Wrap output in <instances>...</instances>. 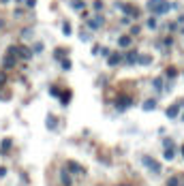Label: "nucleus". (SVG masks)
Returning a JSON list of instances; mask_svg holds the SVG:
<instances>
[{
  "label": "nucleus",
  "instance_id": "nucleus-17",
  "mask_svg": "<svg viewBox=\"0 0 184 186\" xmlns=\"http://www.w3.org/2000/svg\"><path fill=\"white\" fill-rule=\"evenodd\" d=\"M167 186H180V178H178V175H171V178L167 180Z\"/></svg>",
  "mask_w": 184,
  "mask_h": 186
},
{
  "label": "nucleus",
  "instance_id": "nucleus-4",
  "mask_svg": "<svg viewBox=\"0 0 184 186\" xmlns=\"http://www.w3.org/2000/svg\"><path fill=\"white\" fill-rule=\"evenodd\" d=\"M133 105V99L131 96H120V99H116V109L118 111H124V109H128Z\"/></svg>",
  "mask_w": 184,
  "mask_h": 186
},
{
  "label": "nucleus",
  "instance_id": "nucleus-32",
  "mask_svg": "<svg viewBox=\"0 0 184 186\" xmlns=\"http://www.w3.org/2000/svg\"><path fill=\"white\" fill-rule=\"evenodd\" d=\"M180 184H182V186H184V178H182V180H180Z\"/></svg>",
  "mask_w": 184,
  "mask_h": 186
},
{
  "label": "nucleus",
  "instance_id": "nucleus-26",
  "mask_svg": "<svg viewBox=\"0 0 184 186\" xmlns=\"http://www.w3.org/2000/svg\"><path fill=\"white\" fill-rule=\"evenodd\" d=\"M19 2H24L26 7H34V5H36V0H19Z\"/></svg>",
  "mask_w": 184,
  "mask_h": 186
},
{
  "label": "nucleus",
  "instance_id": "nucleus-7",
  "mask_svg": "<svg viewBox=\"0 0 184 186\" xmlns=\"http://www.w3.org/2000/svg\"><path fill=\"white\" fill-rule=\"evenodd\" d=\"M180 107H182V103H176V105H171V107H167V118H176V115L180 113Z\"/></svg>",
  "mask_w": 184,
  "mask_h": 186
},
{
  "label": "nucleus",
  "instance_id": "nucleus-15",
  "mask_svg": "<svg viewBox=\"0 0 184 186\" xmlns=\"http://www.w3.org/2000/svg\"><path fill=\"white\" fill-rule=\"evenodd\" d=\"M137 62H139V64H150L152 56H137Z\"/></svg>",
  "mask_w": 184,
  "mask_h": 186
},
{
  "label": "nucleus",
  "instance_id": "nucleus-20",
  "mask_svg": "<svg viewBox=\"0 0 184 186\" xmlns=\"http://www.w3.org/2000/svg\"><path fill=\"white\" fill-rule=\"evenodd\" d=\"M178 75V71H176V68H165V77H169V79H173Z\"/></svg>",
  "mask_w": 184,
  "mask_h": 186
},
{
  "label": "nucleus",
  "instance_id": "nucleus-29",
  "mask_svg": "<svg viewBox=\"0 0 184 186\" xmlns=\"http://www.w3.org/2000/svg\"><path fill=\"white\" fill-rule=\"evenodd\" d=\"M62 68L68 71V68H71V60H62Z\"/></svg>",
  "mask_w": 184,
  "mask_h": 186
},
{
  "label": "nucleus",
  "instance_id": "nucleus-16",
  "mask_svg": "<svg viewBox=\"0 0 184 186\" xmlns=\"http://www.w3.org/2000/svg\"><path fill=\"white\" fill-rule=\"evenodd\" d=\"M126 62H128V64H135V62H137V54H135V52H128V54H126Z\"/></svg>",
  "mask_w": 184,
  "mask_h": 186
},
{
  "label": "nucleus",
  "instance_id": "nucleus-28",
  "mask_svg": "<svg viewBox=\"0 0 184 186\" xmlns=\"http://www.w3.org/2000/svg\"><path fill=\"white\" fill-rule=\"evenodd\" d=\"M68 99H71V92H64V94H62V103L66 105V103H68Z\"/></svg>",
  "mask_w": 184,
  "mask_h": 186
},
{
  "label": "nucleus",
  "instance_id": "nucleus-23",
  "mask_svg": "<svg viewBox=\"0 0 184 186\" xmlns=\"http://www.w3.org/2000/svg\"><path fill=\"white\" fill-rule=\"evenodd\" d=\"M73 9L81 11V9H84V2H81V0H73Z\"/></svg>",
  "mask_w": 184,
  "mask_h": 186
},
{
  "label": "nucleus",
  "instance_id": "nucleus-30",
  "mask_svg": "<svg viewBox=\"0 0 184 186\" xmlns=\"http://www.w3.org/2000/svg\"><path fill=\"white\" fill-rule=\"evenodd\" d=\"M99 52H101V54H103V56H109V49H107V47H101V49H99Z\"/></svg>",
  "mask_w": 184,
  "mask_h": 186
},
{
  "label": "nucleus",
  "instance_id": "nucleus-5",
  "mask_svg": "<svg viewBox=\"0 0 184 186\" xmlns=\"http://www.w3.org/2000/svg\"><path fill=\"white\" fill-rule=\"evenodd\" d=\"M86 24H88V28H92V30H99V28L103 26V19H101V17H90Z\"/></svg>",
  "mask_w": 184,
  "mask_h": 186
},
{
  "label": "nucleus",
  "instance_id": "nucleus-3",
  "mask_svg": "<svg viewBox=\"0 0 184 186\" xmlns=\"http://www.w3.org/2000/svg\"><path fill=\"white\" fill-rule=\"evenodd\" d=\"M141 162H144V167H148L152 173H156V175L160 173V165H158V162H156L152 156H141Z\"/></svg>",
  "mask_w": 184,
  "mask_h": 186
},
{
  "label": "nucleus",
  "instance_id": "nucleus-19",
  "mask_svg": "<svg viewBox=\"0 0 184 186\" xmlns=\"http://www.w3.org/2000/svg\"><path fill=\"white\" fill-rule=\"evenodd\" d=\"M156 24H158V21H156V17L152 15V17H148V21H146V26L148 28H156Z\"/></svg>",
  "mask_w": 184,
  "mask_h": 186
},
{
  "label": "nucleus",
  "instance_id": "nucleus-22",
  "mask_svg": "<svg viewBox=\"0 0 184 186\" xmlns=\"http://www.w3.org/2000/svg\"><path fill=\"white\" fill-rule=\"evenodd\" d=\"M47 128H56V118H54V115H47Z\"/></svg>",
  "mask_w": 184,
  "mask_h": 186
},
{
  "label": "nucleus",
  "instance_id": "nucleus-12",
  "mask_svg": "<svg viewBox=\"0 0 184 186\" xmlns=\"http://www.w3.org/2000/svg\"><path fill=\"white\" fill-rule=\"evenodd\" d=\"M17 56H21V58H32V52L30 49H26V47H17Z\"/></svg>",
  "mask_w": 184,
  "mask_h": 186
},
{
  "label": "nucleus",
  "instance_id": "nucleus-33",
  "mask_svg": "<svg viewBox=\"0 0 184 186\" xmlns=\"http://www.w3.org/2000/svg\"><path fill=\"white\" fill-rule=\"evenodd\" d=\"M120 186H128V184H120Z\"/></svg>",
  "mask_w": 184,
  "mask_h": 186
},
{
  "label": "nucleus",
  "instance_id": "nucleus-25",
  "mask_svg": "<svg viewBox=\"0 0 184 186\" xmlns=\"http://www.w3.org/2000/svg\"><path fill=\"white\" fill-rule=\"evenodd\" d=\"M92 9H94V11H101V9H103V2H101V0H97V2L92 5Z\"/></svg>",
  "mask_w": 184,
  "mask_h": 186
},
{
  "label": "nucleus",
  "instance_id": "nucleus-13",
  "mask_svg": "<svg viewBox=\"0 0 184 186\" xmlns=\"http://www.w3.org/2000/svg\"><path fill=\"white\" fill-rule=\"evenodd\" d=\"M131 43H133L131 36H120V39H118V45H120V47H128Z\"/></svg>",
  "mask_w": 184,
  "mask_h": 186
},
{
  "label": "nucleus",
  "instance_id": "nucleus-11",
  "mask_svg": "<svg viewBox=\"0 0 184 186\" xmlns=\"http://www.w3.org/2000/svg\"><path fill=\"white\" fill-rule=\"evenodd\" d=\"M141 107H144V111H154V109H156V101L148 99V101H146V103H144Z\"/></svg>",
  "mask_w": 184,
  "mask_h": 186
},
{
  "label": "nucleus",
  "instance_id": "nucleus-6",
  "mask_svg": "<svg viewBox=\"0 0 184 186\" xmlns=\"http://www.w3.org/2000/svg\"><path fill=\"white\" fill-rule=\"evenodd\" d=\"M66 167H68V171H73V173H84V167L79 165V162H75V160H66Z\"/></svg>",
  "mask_w": 184,
  "mask_h": 186
},
{
  "label": "nucleus",
  "instance_id": "nucleus-35",
  "mask_svg": "<svg viewBox=\"0 0 184 186\" xmlns=\"http://www.w3.org/2000/svg\"><path fill=\"white\" fill-rule=\"evenodd\" d=\"M182 120H184V113H182Z\"/></svg>",
  "mask_w": 184,
  "mask_h": 186
},
{
  "label": "nucleus",
  "instance_id": "nucleus-8",
  "mask_svg": "<svg viewBox=\"0 0 184 186\" xmlns=\"http://www.w3.org/2000/svg\"><path fill=\"white\" fill-rule=\"evenodd\" d=\"M60 182H62V186H73V180H71V175H68V171H60Z\"/></svg>",
  "mask_w": 184,
  "mask_h": 186
},
{
  "label": "nucleus",
  "instance_id": "nucleus-1",
  "mask_svg": "<svg viewBox=\"0 0 184 186\" xmlns=\"http://www.w3.org/2000/svg\"><path fill=\"white\" fill-rule=\"evenodd\" d=\"M146 9H148L152 15H163V13L171 11L173 5L167 2V0H148V2H146Z\"/></svg>",
  "mask_w": 184,
  "mask_h": 186
},
{
  "label": "nucleus",
  "instance_id": "nucleus-27",
  "mask_svg": "<svg viewBox=\"0 0 184 186\" xmlns=\"http://www.w3.org/2000/svg\"><path fill=\"white\" fill-rule=\"evenodd\" d=\"M79 39H81V41H90V34H88V32H84V30H81V32H79Z\"/></svg>",
  "mask_w": 184,
  "mask_h": 186
},
{
  "label": "nucleus",
  "instance_id": "nucleus-9",
  "mask_svg": "<svg viewBox=\"0 0 184 186\" xmlns=\"http://www.w3.org/2000/svg\"><path fill=\"white\" fill-rule=\"evenodd\" d=\"M176 146H171V148H165V152H163V158L165 160H173V156H176V150H173Z\"/></svg>",
  "mask_w": 184,
  "mask_h": 186
},
{
  "label": "nucleus",
  "instance_id": "nucleus-14",
  "mask_svg": "<svg viewBox=\"0 0 184 186\" xmlns=\"http://www.w3.org/2000/svg\"><path fill=\"white\" fill-rule=\"evenodd\" d=\"M152 86H154V90L160 92V90H163V79H160V77H154V79H152Z\"/></svg>",
  "mask_w": 184,
  "mask_h": 186
},
{
  "label": "nucleus",
  "instance_id": "nucleus-31",
  "mask_svg": "<svg viewBox=\"0 0 184 186\" xmlns=\"http://www.w3.org/2000/svg\"><path fill=\"white\" fill-rule=\"evenodd\" d=\"M180 152H182V158H184V146H182V148H180Z\"/></svg>",
  "mask_w": 184,
  "mask_h": 186
},
{
  "label": "nucleus",
  "instance_id": "nucleus-18",
  "mask_svg": "<svg viewBox=\"0 0 184 186\" xmlns=\"http://www.w3.org/2000/svg\"><path fill=\"white\" fill-rule=\"evenodd\" d=\"M62 32L68 36V34H71L73 32V28H71V24H68V21H64V24H62Z\"/></svg>",
  "mask_w": 184,
  "mask_h": 186
},
{
  "label": "nucleus",
  "instance_id": "nucleus-34",
  "mask_svg": "<svg viewBox=\"0 0 184 186\" xmlns=\"http://www.w3.org/2000/svg\"><path fill=\"white\" fill-rule=\"evenodd\" d=\"M182 39H184V30H182Z\"/></svg>",
  "mask_w": 184,
  "mask_h": 186
},
{
  "label": "nucleus",
  "instance_id": "nucleus-10",
  "mask_svg": "<svg viewBox=\"0 0 184 186\" xmlns=\"http://www.w3.org/2000/svg\"><path fill=\"white\" fill-rule=\"evenodd\" d=\"M107 62H109V66H116V64H120V62H122V56H120V54H113V56H109V58H107Z\"/></svg>",
  "mask_w": 184,
  "mask_h": 186
},
{
  "label": "nucleus",
  "instance_id": "nucleus-2",
  "mask_svg": "<svg viewBox=\"0 0 184 186\" xmlns=\"http://www.w3.org/2000/svg\"><path fill=\"white\" fill-rule=\"evenodd\" d=\"M116 9H120L126 17H137L139 15V11H137L133 5H126V2H116Z\"/></svg>",
  "mask_w": 184,
  "mask_h": 186
},
{
  "label": "nucleus",
  "instance_id": "nucleus-21",
  "mask_svg": "<svg viewBox=\"0 0 184 186\" xmlns=\"http://www.w3.org/2000/svg\"><path fill=\"white\" fill-rule=\"evenodd\" d=\"M11 148V139H5V141H2V148H0V150H2V152H0V154H7V150Z\"/></svg>",
  "mask_w": 184,
  "mask_h": 186
},
{
  "label": "nucleus",
  "instance_id": "nucleus-24",
  "mask_svg": "<svg viewBox=\"0 0 184 186\" xmlns=\"http://www.w3.org/2000/svg\"><path fill=\"white\" fill-rule=\"evenodd\" d=\"M163 146H165V148H171V146H176V143H173V139H163Z\"/></svg>",
  "mask_w": 184,
  "mask_h": 186
}]
</instances>
